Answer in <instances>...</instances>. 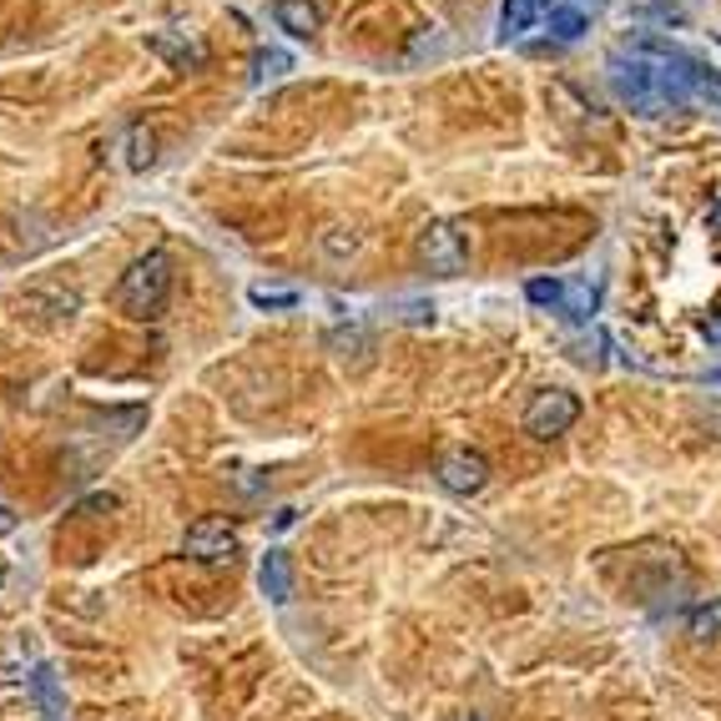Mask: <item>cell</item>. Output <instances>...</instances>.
Here are the masks:
<instances>
[{
	"instance_id": "cell-1",
	"label": "cell",
	"mask_w": 721,
	"mask_h": 721,
	"mask_svg": "<svg viewBox=\"0 0 721 721\" xmlns=\"http://www.w3.org/2000/svg\"><path fill=\"white\" fill-rule=\"evenodd\" d=\"M166 293H172V258L166 252H147V258H137L117 278V293L111 298H117V308L127 319H157Z\"/></svg>"
},
{
	"instance_id": "cell-2",
	"label": "cell",
	"mask_w": 721,
	"mask_h": 721,
	"mask_svg": "<svg viewBox=\"0 0 721 721\" xmlns=\"http://www.w3.org/2000/svg\"><path fill=\"white\" fill-rule=\"evenodd\" d=\"M15 313L31 329H66L82 313V293L72 283H61V278H36V283H25L15 293Z\"/></svg>"
},
{
	"instance_id": "cell-3",
	"label": "cell",
	"mask_w": 721,
	"mask_h": 721,
	"mask_svg": "<svg viewBox=\"0 0 721 721\" xmlns=\"http://www.w3.org/2000/svg\"><path fill=\"white\" fill-rule=\"evenodd\" d=\"M415 252H419V262H424V272H434V278H460V272L470 268V233H464L454 217H429V223L419 227Z\"/></svg>"
},
{
	"instance_id": "cell-4",
	"label": "cell",
	"mask_w": 721,
	"mask_h": 721,
	"mask_svg": "<svg viewBox=\"0 0 721 721\" xmlns=\"http://www.w3.org/2000/svg\"><path fill=\"white\" fill-rule=\"evenodd\" d=\"M580 419V399L570 389H540L530 403H525V434L550 444V439L570 434Z\"/></svg>"
},
{
	"instance_id": "cell-5",
	"label": "cell",
	"mask_w": 721,
	"mask_h": 721,
	"mask_svg": "<svg viewBox=\"0 0 721 721\" xmlns=\"http://www.w3.org/2000/svg\"><path fill=\"white\" fill-rule=\"evenodd\" d=\"M182 550H187L192 560H202V566H223V560L237 556V525L223 520V515H202V520L187 525Z\"/></svg>"
},
{
	"instance_id": "cell-6",
	"label": "cell",
	"mask_w": 721,
	"mask_h": 721,
	"mask_svg": "<svg viewBox=\"0 0 721 721\" xmlns=\"http://www.w3.org/2000/svg\"><path fill=\"white\" fill-rule=\"evenodd\" d=\"M439 485L450 489V495H480L489 485V460L480 450H450L439 460Z\"/></svg>"
},
{
	"instance_id": "cell-7",
	"label": "cell",
	"mask_w": 721,
	"mask_h": 721,
	"mask_svg": "<svg viewBox=\"0 0 721 721\" xmlns=\"http://www.w3.org/2000/svg\"><path fill=\"white\" fill-rule=\"evenodd\" d=\"M272 21H278V31H288L298 41H313L323 31V15L313 0H272Z\"/></svg>"
},
{
	"instance_id": "cell-8",
	"label": "cell",
	"mask_w": 721,
	"mask_h": 721,
	"mask_svg": "<svg viewBox=\"0 0 721 721\" xmlns=\"http://www.w3.org/2000/svg\"><path fill=\"white\" fill-rule=\"evenodd\" d=\"M258 585L272 605H283L288 595H293V566H288L283 550H268V556L258 560Z\"/></svg>"
},
{
	"instance_id": "cell-9",
	"label": "cell",
	"mask_w": 721,
	"mask_h": 721,
	"mask_svg": "<svg viewBox=\"0 0 721 721\" xmlns=\"http://www.w3.org/2000/svg\"><path fill=\"white\" fill-rule=\"evenodd\" d=\"M25 686H31V701L41 707V717H46V721L66 717V691H61V681H56L51 666H36V671L25 676Z\"/></svg>"
},
{
	"instance_id": "cell-10",
	"label": "cell",
	"mask_w": 721,
	"mask_h": 721,
	"mask_svg": "<svg viewBox=\"0 0 721 721\" xmlns=\"http://www.w3.org/2000/svg\"><path fill=\"white\" fill-rule=\"evenodd\" d=\"M121 147H127V166H131V172H152V166H157V131L152 127H127Z\"/></svg>"
},
{
	"instance_id": "cell-11",
	"label": "cell",
	"mask_w": 721,
	"mask_h": 721,
	"mask_svg": "<svg viewBox=\"0 0 721 721\" xmlns=\"http://www.w3.org/2000/svg\"><path fill=\"white\" fill-rule=\"evenodd\" d=\"M535 15H540V0H505V6H499V36L505 41L525 36L535 25Z\"/></svg>"
},
{
	"instance_id": "cell-12",
	"label": "cell",
	"mask_w": 721,
	"mask_h": 721,
	"mask_svg": "<svg viewBox=\"0 0 721 721\" xmlns=\"http://www.w3.org/2000/svg\"><path fill=\"white\" fill-rule=\"evenodd\" d=\"M329 348L348 364V354H354V364H368V354H374V338H368L364 329H333L329 333Z\"/></svg>"
},
{
	"instance_id": "cell-13",
	"label": "cell",
	"mask_w": 721,
	"mask_h": 721,
	"mask_svg": "<svg viewBox=\"0 0 721 721\" xmlns=\"http://www.w3.org/2000/svg\"><path fill=\"white\" fill-rule=\"evenodd\" d=\"M293 72V56H288V51H258V56H252V86H268V82H283V76Z\"/></svg>"
},
{
	"instance_id": "cell-14",
	"label": "cell",
	"mask_w": 721,
	"mask_h": 721,
	"mask_svg": "<svg viewBox=\"0 0 721 721\" xmlns=\"http://www.w3.org/2000/svg\"><path fill=\"white\" fill-rule=\"evenodd\" d=\"M595 303H601V293H595L585 278H575V283H566V298H560V313L566 319H591Z\"/></svg>"
},
{
	"instance_id": "cell-15",
	"label": "cell",
	"mask_w": 721,
	"mask_h": 721,
	"mask_svg": "<svg viewBox=\"0 0 721 721\" xmlns=\"http://www.w3.org/2000/svg\"><path fill=\"white\" fill-rule=\"evenodd\" d=\"M550 36L556 41H580L585 36V11L580 6H550Z\"/></svg>"
},
{
	"instance_id": "cell-16",
	"label": "cell",
	"mask_w": 721,
	"mask_h": 721,
	"mask_svg": "<svg viewBox=\"0 0 721 721\" xmlns=\"http://www.w3.org/2000/svg\"><path fill=\"white\" fill-rule=\"evenodd\" d=\"M686 631H691V641H717L721 636V601H707L691 611V621H686Z\"/></svg>"
},
{
	"instance_id": "cell-17",
	"label": "cell",
	"mask_w": 721,
	"mask_h": 721,
	"mask_svg": "<svg viewBox=\"0 0 721 721\" xmlns=\"http://www.w3.org/2000/svg\"><path fill=\"white\" fill-rule=\"evenodd\" d=\"M525 298H530V303H540V308H556V313H560L566 283H556V278H530V283H525Z\"/></svg>"
},
{
	"instance_id": "cell-18",
	"label": "cell",
	"mask_w": 721,
	"mask_h": 721,
	"mask_svg": "<svg viewBox=\"0 0 721 721\" xmlns=\"http://www.w3.org/2000/svg\"><path fill=\"white\" fill-rule=\"evenodd\" d=\"M152 51H162V56H172V61H177V66H187V61H202V46H192V41H187V46H182V41H172V36H166V31H157V36H152Z\"/></svg>"
},
{
	"instance_id": "cell-19",
	"label": "cell",
	"mask_w": 721,
	"mask_h": 721,
	"mask_svg": "<svg viewBox=\"0 0 721 721\" xmlns=\"http://www.w3.org/2000/svg\"><path fill=\"white\" fill-rule=\"evenodd\" d=\"M248 298H252L258 308H293V303H298L293 288H268V283H252Z\"/></svg>"
},
{
	"instance_id": "cell-20",
	"label": "cell",
	"mask_w": 721,
	"mask_h": 721,
	"mask_svg": "<svg viewBox=\"0 0 721 721\" xmlns=\"http://www.w3.org/2000/svg\"><path fill=\"white\" fill-rule=\"evenodd\" d=\"M701 333H707L711 343H721V319H707V323H701Z\"/></svg>"
},
{
	"instance_id": "cell-21",
	"label": "cell",
	"mask_w": 721,
	"mask_h": 721,
	"mask_svg": "<svg viewBox=\"0 0 721 721\" xmlns=\"http://www.w3.org/2000/svg\"><path fill=\"white\" fill-rule=\"evenodd\" d=\"M707 223H711V233H721V202H711V213H707Z\"/></svg>"
},
{
	"instance_id": "cell-22",
	"label": "cell",
	"mask_w": 721,
	"mask_h": 721,
	"mask_svg": "<svg viewBox=\"0 0 721 721\" xmlns=\"http://www.w3.org/2000/svg\"><path fill=\"white\" fill-rule=\"evenodd\" d=\"M11 530H15V520L6 515V509H0V535H11Z\"/></svg>"
},
{
	"instance_id": "cell-23",
	"label": "cell",
	"mask_w": 721,
	"mask_h": 721,
	"mask_svg": "<svg viewBox=\"0 0 721 721\" xmlns=\"http://www.w3.org/2000/svg\"><path fill=\"white\" fill-rule=\"evenodd\" d=\"M444 721H485V717H474V711H454V717H444Z\"/></svg>"
},
{
	"instance_id": "cell-24",
	"label": "cell",
	"mask_w": 721,
	"mask_h": 721,
	"mask_svg": "<svg viewBox=\"0 0 721 721\" xmlns=\"http://www.w3.org/2000/svg\"><path fill=\"white\" fill-rule=\"evenodd\" d=\"M711 424H721V409H711Z\"/></svg>"
},
{
	"instance_id": "cell-25",
	"label": "cell",
	"mask_w": 721,
	"mask_h": 721,
	"mask_svg": "<svg viewBox=\"0 0 721 721\" xmlns=\"http://www.w3.org/2000/svg\"><path fill=\"white\" fill-rule=\"evenodd\" d=\"M550 6H570V0H550Z\"/></svg>"
},
{
	"instance_id": "cell-26",
	"label": "cell",
	"mask_w": 721,
	"mask_h": 721,
	"mask_svg": "<svg viewBox=\"0 0 721 721\" xmlns=\"http://www.w3.org/2000/svg\"><path fill=\"white\" fill-rule=\"evenodd\" d=\"M0 585H6V566H0Z\"/></svg>"
}]
</instances>
